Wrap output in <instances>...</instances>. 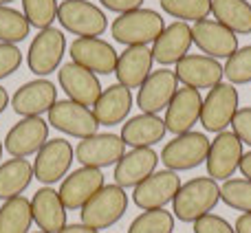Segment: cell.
<instances>
[{
    "mask_svg": "<svg viewBox=\"0 0 251 233\" xmlns=\"http://www.w3.org/2000/svg\"><path fill=\"white\" fill-rule=\"evenodd\" d=\"M2 152H4V145H2V141H0V159H2ZM2 163V161H0Z\"/></svg>",
    "mask_w": 251,
    "mask_h": 233,
    "instance_id": "bcb514c9",
    "label": "cell"
},
{
    "mask_svg": "<svg viewBox=\"0 0 251 233\" xmlns=\"http://www.w3.org/2000/svg\"><path fill=\"white\" fill-rule=\"evenodd\" d=\"M31 24L25 13L13 7H0V44H18L29 35Z\"/></svg>",
    "mask_w": 251,
    "mask_h": 233,
    "instance_id": "4dcf8cb0",
    "label": "cell"
},
{
    "mask_svg": "<svg viewBox=\"0 0 251 233\" xmlns=\"http://www.w3.org/2000/svg\"><path fill=\"white\" fill-rule=\"evenodd\" d=\"M201 108H203V97L196 88H178L174 93L170 106L165 108V128L172 134H185L192 132L196 123L201 121Z\"/></svg>",
    "mask_w": 251,
    "mask_h": 233,
    "instance_id": "ffe728a7",
    "label": "cell"
},
{
    "mask_svg": "<svg viewBox=\"0 0 251 233\" xmlns=\"http://www.w3.org/2000/svg\"><path fill=\"white\" fill-rule=\"evenodd\" d=\"M60 26L77 38H100L108 29L106 13L91 0H62L57 4Z\"/></svg>",
    "mask_w": 251,
    "mask_h": 233,
    "instance_id": "277c9868",
    "label": "cell"
},
{
    "mask_svg": "<svg viewBox=\"0 0 251 233\" xmlns=\"http://www.w3.org/2000/svg\"><path fill=\"white\" fill-rule=\"evenodd\" d=\"M225 77L229 84H249L251 82V47H243L227 57L225 62Z\"/></svg>",
    "mask_w": 251,
    "mask_h": 233,
    "instance_id": "d590c367",
    "label": "cell"
},
{
    "mask_svg": "<svg viewBox=\"0 0 251 233\" xmlns=\"http://www.w3.org/2000/svg\"><path fill=\"white\" fill-rule=\"evenodd\" d=\"M31 200H26L25 196L4 200L0 207V233H31Z\"/></svg>",
    "mask_w": 251,
    "mask_h": 233,
    "instance_id": "f546056e",
    "label": "cell"
},
{
    "mask_svg": "<svg viewBox=\"0 0 251 233\" xmlns=\"http://www.w3.org/2000/svg\"><path fill=\"white\" fill-rule=\"evenodd\" d=\"M126 154V143L119 134L113 132H97L88 139H82L75 147V159L82 163V167L104 169L110 165H117Z\"/></svg>",
    "mask_w": 251,
    "mask_h": 233,
    "instance_id": "30bf717a",
    "label": "cell"
},
{
    "mask_svg": "<svg viewBox=\"0 0 251 233\" xmlns=\"http://www.w3.org/2000/svg\"><path fill=\"white\" fill-rule=\"evenodd\" d=\"M238 91L234 84H218L207 93L201 108V125L205 132H225L227 125H231L236 113H238Z\"/></svg>",
    "mask_w": 251,
    "mask_h": 233,
    "instance_id": "ba28073f",
    "label": "cell"
},
{
    "mask_svg": "<svg viewBox=\"0 0 251 233\" xmlns=\"http://www.w3.org/2000/svg\"><path fill=\"white\" fill-rule=\"evenodd\" d=\"M104 185H106V181H104L101 169L79 167L62 181L57 194H60L66 211H75V209H82Z\"/></svg>",
    "mask_w": 251,
    "mask_h": 233,
    "instance_id": "ac0fdd59",
    "label": "cell"
},
{
    "mask_svg": "<svg viewBox=\"0 0 251 233\" xmlns=\"http://www.w3.org/2000/svg\"><path fill=\"white\" fill-rule=\"evenodd\" d=\"M174 73H176L178 82H183L190 88H196V91H201V88H209L212 91L225 77V69H223L221 62L203 55V53H192V55L187 53L176 64Z\"/></svg>",
    "mask_w": 251,
    "mask_h": 233,
    "instance_id": "44dd1931",
    "label": "cell"
},
{
    "mask_svg": "<svg viewBox=\"0 0 251 233\" xmlns=\"http://www.w3.org/2000/svg\"><path fill=\"white\" fill-rule=\"evenodd\" d=\"M243 141L234 132H218L216 139L209 143L207 152V176L214 181H229L234 172L240 167L243 159Z\"/></svg>",
    "mask_w": 251,
    "mask_h": 233,
    "instance_id": "5bb4252c",
    "label": "cell"
},
{
    "mask_svg": "<svg viewBox=\"0 0 251 233\" xmlns=\"http://www.w3.org/2000/svg\"><path fill=\"white\" fill-rule=\"evenodd\" d=\"M66 53V38L60 29L49 26V29L38 31L33 40L29 44L26 51V66L33 75L47 79V75H51L53 70H57L62 66V57Z\"/></svg>",
    "mask_w": 251,
    "mask_h": 233,
    "instance_id": "8992f818",
    "label": "cell"
},
{
    "mask_svg": "<svg viewBox=\"0 0 251 233\" xmlns=\"http://www.w3.org/2000/svg\"><path fill=\"white\" fill-rule=\"evenodd\" d=\"M75 159V147L66 139H49L42 150L35 154L33 178L44 183L47 187L64 181Z\"/></svg>",
    "mask_w": 251,
    "mask_h": 233,
    "instance_id": "52a82bcc",
    "label": "cell"
},
{
    "mask_svg": "<svg viewBox=\"0 0 251 233\" xmlns=\"http://www.w3.org/2000/svg\"><path fill=\"white\" fill-rule=\"evenodd\" d=\"M60 233H100L97 229H91V227H86V225H66L64 229H62Z\"/></svg>",
    "mask_w": 251,
    "mask_h": 233,
    "instance_id": "7bdbcfd3",
    "label": "cell"
},
{
    "mask_svg": "<svg viewBox=\"0 0 251 233\" xmlns=\"http://www.w3.org/2000/svg\"><path fill=\"white\" fill-rule=\"evenodd\" d=\"M20 2L25 18L38 31L49 29L57 20V4H60L57 0H20Z\"/></svg>",
    "mask_w": 251,
    "mask_h": 233,
    "instance_id": "836d02e7",
    "label": "cell"
},
{
    "mask_svg": "<svg viewBox=\"0 0 251 233\" xmlns=\"http://www.w3.org/2000/svg\"><path fill=\"white\" fill-rule=\"evenodd\" d=\"M33 181V165L26 159H9L0 163V200H11L25 194Z\"/></svg>",
    "mask_w": 251,
    "mask_h": 233,
    "instance_id": "83f0119b",
    "label": "cell"
},
{
    "mask_svg": "<svg viewBox=\"0 0 251 233\" xmlns=\"http://www.w3.org/2000/svg\"><path fill=\"white\" fill-rule=\"evenodd\" d=\"M100 2H101V7H106L108 11L119 13V16L143 7V0H100Z\"/></svg>",
    "mask_w": 251,
    "mask_h": 233,
    "instance_id": "ab89813d",
    "label": "cell"
},
{
    "mask_svg": "<svg viewBox=\"0 0 251 233\" xmlns=\"http://www.w3.org/2000/svg\"><path fill=\"white\" fill-rule=\"evenodd\" d=\"M132 104H134L132 91L122 86V84H113V86L101 91L100 99L95 101V106L91 110L100 125H117L126 121Z\"/></svg>",
    "mask_w": 251,
    "mask_h": 233,
    "instance_id": "484cf974",
    "label": "cell"
},
{
    "mask_svg": "<svg viewBox=\"0 0 251 233\" xmlns=\"http://www.w3.org/2000/svg\"><path fill=\"white\" fill-rule=\"evenodd\" d=\"M234 229H236V233H251V213H243V216H238Z\"/></svg>",
    "mask_w": 251,
    "mask_h": 233,
    "instance_id": "60d3db41",
    "label": "cell"
},
{
    "mask_svg": "<svg viewBox=\"0 0 251 233\" xmlns=\"http://www.w3.org/2000/svg\"><path fill=\"white\" fill-rule=\"evenodd\" d=\"M159 154H156L152 147H137V150H130L122 156L117 165H115V185L124 187H137L139 183H143L148 176L156 172V165H159Z\"/></svg>",
    "mask_w": 251,
    "mask_h": 233,
    "instance_id": "603a6c76",
    "label": "cell"
},
{
    "mask_svg": "<svg viewBox=\"0 0 251 233\" xmlns=\"http://www.w3.org/2000/svg\"><path fill=\"white\" fill-rule=\"evenodd\" d=\"M221 200L231 209L251 213V181L247 178H229L221 187Z\"/></svg>",
    "mask_w": 251,
    "mask_h": 233,
    "instance_id": "e575fe53",
    "label": "cell"
},
{
    "mask_svg": "<svg viewBox=\"0 0 251 233\" xmlns=\"http://www.w3.org/2000/svg\"><path fill=\"white\" fill-rule=\"evenodd\" d=\"M31 213L40 231L60 233L66 227V207L53 187H40L35 191L31 198Z\"/></svg>",
    "mask_w": 251,
    "mask_h": 233,
    "instance_id": "cb8c5ba5",
    "label": "cell"
},
{
    "mask_svg": "<svg viewBox=\"0 0 251 233\" xmlns=\"http://www.w3.org/2000/svg\"><path fill=\"white\" fill-rule=\"evenodd\" d=\"M49 141V121L42 116H25L11 125L2 145L11 159H29Z\"/></svg>",
    "mask_w": 251,
    "mask_h": 233,
    "instance_id": "9c48e42d",
    "label": "cell"
},
{
    "mask_svg": "<svg viewBox=\"0 0 251 233\" xmlns=\"http://www.w3.org/2000/svg\"><path fill=\"white\" fill-rule=\"evenodd\" d=\"M22 64V51L16 44H0V79L13 75Z\"/></svg>",
    "mask_w": 251,
    "mask_h": 233,
    "instance_id": "8d00e7d4",
    "label": "cell"
},
{
    "mask_svg": "<svg viewBox=\"0 0 251 233\" xmlns=\"http://www.w3.org/2000/svg\"><path fill=\"white\" fill-rule=\"evenodd\" d=\"M178 91L176 73L170 69L152 70L150 77L139 86L137 93V106L143 115H159L165 110L172 101L174 93Z\"/></svg>",
    "mask_w": 251,
    "mask_h": 233,
    "instance_id": "9a60e30c",
    "label": "cell"
},
{
    "mask_svg": "<svg viewBox=\"0 0 251 233\" xmlns=\"http://www.w3.org/2000/svg\"><path fill=\"white\" fill-rule=\"evenodd\" d=\"M174 213L168 209H150L143 211L130 222L128 233H172Z\"/></svg>",
    "mask_w": 251,
    "mask_h": 233,
    "instance_id": "d6a6232c",
    "label": "cell"
},
{
    "mask_svg": "<svg viewBox=\"0 0 251 233\" xmlns=\"http://www.w3.org/2000/svg\"><path fill=\"white\" fill-rule=\"evenodd\" d=\"M165 29L163 16L154 9H134V11L122 13L113 20L110 33L113 40L124 47H148Z\"/></svg>",
    "mask_w": 251,
    "mask_h": 233,
    "instance_id": "7a4b0ae2",
    "label": "cell"
},
{
    "mask_svg": "<svg viewBox=\"0 0 251 233\" xmlns=\"http://www.w3.org/2000/svg\"><path fill=\"white\" fill-rule=\"evenodd\" d=\"M231 132H234L245 145L251 147V106L238 108L234 121H231Z\"/></svg>",
    "mask_w": 251,
    "mask_h": 233,
    "instance_id": "f35d334b",
    "label": "cell"
},
{
    "mask_svg": "<svg viewBox=\"0 0 251 233\" xmlns=\"http://www.w3.org/2000/svg\"><path fill=\"white\" fill-rule=\"evenodd\" d=\"M240 172H243V176L247 178V181H251V152H245L243 159H240Z\"/></svg>",
    "mask_w": 251,
    "mask_h": 233,
    "instance_id": "b9f144b4",
    "label": "cell"
},
{
    "mask_svg": "<svg viewBox=\"0 0 251 233\" xmlns=\"http://www.w3.org/2000/svg\"><path fill=\"white\" fill-rule=\"evenodd\" d=\"M57 101V88L49 79H33L26 82L13 93L11 97V108L16 115L25 116H42L44 113L49 115V110L55 106Z\"/></svg>",
    "mask_w": 251,
    "mask_h": 233,
    "instance_id": "d6986e66",
    "label": "cell"
},
{
    "mask_svg": "<svg viewBox=\"0 0 251 233\" xmlns=\"http://www.w3.org/2000/svg\"><path fill=\"white\" fill-rule=\"evenodd\" d=\"M7 106H11V97H9L7 88L0 86V115H2L4 110H7Z\"/></svg>",
    "mask_w": 251,
    "mask_h": 233,
    "instance_id": "ee69618b",
    "label": "cell"
},
{
    "mask_svg": "<svg viewBox=\"0 0 251 233\" xmlns=\"http://www.w3.org/2000/svg\"><path fill=\"white\" fill-rule=\"evenodd\" d=\"M194 233H236V229L223 216L207 213L194 222Z\"/></svg>",
    "mask_w": 251,
    "mask_h": 233,
    "instance_id": "74e56055",
    "label": "cell"
},
{
    "mask_svg": "<svg viewBox=\"0 0 251 233\" xmlns=\"http://www.w3.org/2000/svg\"><path fill=\"white\" fill-rule=\"evenodd\" d=\"M47 121L55 130L69 134V137L79 139V141L97 134V128H100L91 108H86L82 104H75L71 99H57L55 106L49 110Z\"/></svg>",
    "mask_w": 251,
    "mask_h": 233,
    "instance_id": "7c38bea8",
    "label": "cell"
},
{
    "mask_svg": "<svg viewBox=\"0 0 251 233\" xmlns=\"http://www.w3.org/2000/svg\"><path fill=\"white\" fill-rule=\"evenodd\" d=\"M11 2H13V0H0V7H9Z\"/></svg>",
    "mask_w": 251,
    "mask_h": 233,
    "instance_id": "f6af8a7d",
    "label": "cell"
},
{
    "mask_svg": "<svg viewBox=\"0 0 251 233\" xmlns=\"http://www.w3.org/2000/svg\"><path fill=\"white\" fill-rule=\"evenodd\" d=\"M209 139L205 132H185L174 137L172 141L165 143L163 152H161V163L165 169L172 172H185V169H194L205 163L209 152Z\"/></svg>",
    "mask_w": 251,
    "mask_h": 233,
    "instance_id": "5b68a950",
    "label": "cell"
},
{
    "mask_svg": "<svg viewBox=\"0 0 251 233\" xmlns=\"http://www.w3.org/2000/svg\"><path fill=\"white\" fill-rule=\"evenodd\" d=\"M152 48L148 47H126V51L119 53L117 66H115V75H117V84L126 88H139L152 73Z\"/></svg>",
    "mask_w": 251,
    "mask_h": 233,
    "instance_id": "d4e9b609",
    "label": "cell"
},
{
    "mask_svg": "<svg viewBox=\"0 0 251 233\" xmlns=\"http://www.w3.org/2000/svg\"><path fill=\"white\" fill-rule=\"evenodd\" d=\"M221 200V185L209 176H199L183 183L172 200L174 218L183 222H196L199 218L214 211Z\"/></svg>",
    "mask_w": 251,
    "mask_h": 233,
    "instance_id": "6da1fadb",
    "label": "cell"
},
{
    "mask_svg": "<svg viewBox=\"0 0 251 233\" xmlns=\"http://www.w3.org/2000/svg\"><path fill=\"white\" fill-rule=\"evenodd\" d=\"M192 44H194V40H192V26L187 22L176 20L172 24H165L161 35L154 40V44H152V57L165 69L170 64H178L190 53Z\"/></svg>",
    "mask_w": 251,
    "mask_h": 233,
    "instance_id": "7402d4cb",
    "label": "cell"
},
{
    "mask_svg": "<svg viewBox=\"0 0 251 233\" xmlns=\"http://www.w3.org/2000/svg\"><path fill=\"white\" fill-rule=\"evenodd\" d=\"M181 176L172 169H161L148 176L132 189V203L143 211L150 209H165V205L172 203L174 196L181 189Z\"/></svg>",
    "mask_w": 251,
    "mask_h": 233,
    "instance_id": "8fae6325",
    "label": "cell"
},
{
    "mask_svg": "<svg viewBox=\"0 0 251 233\" xmlns=\"http://www.w3.org/2000/svg\"><path fill=\"white\" fill-rule=\"evenodd\" d=\"M212 16L216 22L236 35L251 33V2L249 0H212Z\"/></svg>",
    "mask_w": 251,
    "mask_h": 233,
    "instance_id": "f1b7e54d",
    "label": "cell"
},
{
    "mask_svg": "<svg viewBox=\"0 0 251 233\" xmlns=\"http://www.w3.org/2000/svg\"><path fill=\"white\" fill-rule=\"evenodd\" d=\"M57 79H60V88L66 93V97L75 104L86 106V108H93L101 95L100 77L91 70L77 66L75 62L62 64L57 70Z\"/></svg>",
    "mask_w": 251,
    "mask_h": 233,
    "instance_id": "e0dca14e",
    "label": "cell"
},
{
    "mask_svg": "<svg viewBox=\"0 0 251 233\" xmlns=\"http://www.w3.org/2000/svg\"><path fill=\"white\" fill-rule=\"evenodd\" d=\"M165 132V121L161 119L159 115H137V116H130L128 121L124 123L122 128V141L126 145H130L132 150L137 147H152L156 145L159 141H163Z\"/></svg>",
    "mask_w": 251,
    "mask_h": 233,
    "instance_id": "4316f807",
    "label": "cell"
},
{
    "mask_svg": "<svg viewBox=\"0 0 251 233\" xmlns=\"http://www.w3.org/2000/svg\"><path fill=\"white\" fill-rule=\"evenodd\" d=\"M33 233H47V231H33Z\"/></svg>",
    "mask_w": 251,
    "mask_h": 233,
    "instance_id": "7dc6e473",
    "label": "cell"
},
{
    "mask_svg": "<svg viewBox=\"0 0 251 233\" xmlns=\"http://www.w3.org/2000/svg\"><path fill=\"white\" fill-rule=\"evenodd\" d=\"M159 2L168 16L178 18L181 22H199L212 13V0H159Z\"/></svg>",
    "mask_w": 251,
    "mask_h": 233,
    "instance_id": "1f68e13d",
    "label": "cell"
},
{
    "mask_svg": "<svg viewBox=\"0 0 251 233\" xmlns=\"http://www.w3.org/2000/svg\"><path fill=\"white\" fill-rule=\"evenodd\" d=\"M126 209H128V194L124 187L113 183V185H104L79 209V218H82V225L100 231L117 225L124 218Z\"/></svg>",
    "mask_w": 251,
    "mask_h": 233,
    "instance_id": "3957f363",
    "label": "cell"
},
{
    "mask_svg": "<svg viewBox=\"0 0 251 233\" xmlns=\"http://www.w3.org/2000/svg\"><path fill=\"white\" fill-rule=\"evenodd\" d=\"M71 62L91 70L95 75H110L115 73L119 53L110 42L101 38H75L69 47Z\"/></svg>",
    "mask_w": 251,
    "mask_h": 233,
    "instance_id": "4fadbf2b",
    "label": "cell"
},
{
    "mask_svg": "<svg viewBox=\"0 0 251 233\" xmlns=\"http://www.w3.org/2000/svg\"><path fill=\"white\" fill-rule=\"evenodd\" d=\"M192 40L203 51V55L221 60V57H231L238 51V35L231 33L221 22L205 18L192 24Z\"/></svg>",
    "mask_w": 251,
    "mask_h": 233,
    "instance_id": "2e32d148",
    "label": "cell"
}]
</instances>
